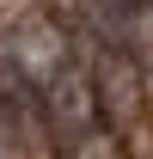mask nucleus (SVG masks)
Instances as JSON below:
<instances>
[{
	"label": "nucleus",
	"instance_id": "1",
	"mask_svg": "<svg viewBox=\"0 0 153 159\" xmlns=\"http://www.w3.org/2000/svg\"><path fill=\"white\" fill-rule=\"evenodd\" d=\"M92 92H98V110H104V129L110 122H129L141 110V74H135V61L116 43L92 61Z\"/></svg>",
	"mask_w": 153,
	"mask_h": 159
},
{
	"label": "nucleus",
	"instance_id": "2",
	"mask_svg": "<svg viewBox=\"0 0 153 159\" xmlns=\"http://www.w3.org/2000/svg\"><path fill=\"white\" fill-rule=\"evenodd\" d=\"M86 12H92L98 19V31H129L135 19H141V12H153V0H86Z\"/></svg>",
	"mask_w": 153,
	"mask_h": 159
},
{
	"label": "nucleus",
	"instance_id": "3",
	"mask_svg": "<svg viewBox=\"0 0 153 159\" xmlns=\"http://www.w3.org/2000/svg\"><path fill=\"white\" fill-rule=\"evenodd\" d=\"M67 159H123V147H116L110 129H92V135H80L74 147H67Z\"/></svg>",
	"mask_w": 153,
	"mask_h": 159
}]
</instances>
